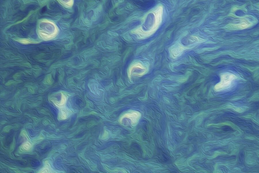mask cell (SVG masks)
I'll list each match as a JSON object with an SVG mask.
<instances>
[{"label":"cell","mask_w":259,"mask_h":173,"mask_svg":"<svg viewBox=\"0 0 259 173\" xmlns=\"http://www.w3.org/2000/svg\"><path fill=\"white\" fill-rule=\"evenodd\" d=\"M153 18L148 23H145L141 27L135 29L132 32L137 35L140 38L150 36L157 31L161 25L163 18L164 7L159 5L153 11Z\"/></svg>","instance_id":"1"},{"label":"cell","mask_w":259,"mask_h":173,"mask_svg":"<svg viewBox=\"0 0 259 173\" xmlns=\"http://www.w3.org/2000/svg\"><path fill=\"white\" fill-rule=\"evenodd\" d=\"M39 35L44 40L51 39L57 34V28L54 23L47 20H44L41 23Z\"/></svg>","instance_id":"2"},{"label":"cell","mask_w":259,"mask_h":173,"mask_svg":"<svg viewBox=\"0 0 259 173\" xmlns=\"http://www.w3.org/2000/svg\"><path fill=\"white\" fill-rule=\"evenodd\" d=\"M237 78L236 75L230 73H224L221 76V81L215 86L216 91L226 90L230 86L234 80Z\"/></svg>","instance_id":"3"},{"label":"cell","mask_w":259,"mask_h":173,"mask_svg":"<svg viewBox=\"0 0 259 173\" xmlns=\"http://www.w3.org/2000/svg\"><path fill=\"white\" fill-rule=\"evenodd\" d=\"M147 72V68L141 63H137L132 65L128 71V75L130 78L132 76H141Z\"/></svg>","instance_id":"4"},{"label":"cell","mask_w":259,"mask_h":173,"mask_svg":"<svg viewBox=\"0 0 259 173\" xmlns=\"http://www.w3.org/2000/svg\"><path fill=\"white\" fill-rule=\"evenodd\" d=\"M253 25V23L248 19H244L240 23L237 24H230L226 26V29L231 30H244L249 27H251Z\"/></svg>","instance_id":"5"},{"label":"cell","mask_w":259,"mask_h":173,"mask_svg":"<svg viewBox=\"0 0 259 173\" xmlns=\"http://www.w3.org/2000/svg\"><path fill=\"white\" fill-rule=\"evenodd\" d=\"M140 117H141V114L138 111H131L124 114L120 119L119 121L121 122L123 119L126 118L130 120L132 124L135 125L140 119Z\"/></svg>","instance_id":"6"},{"label":"cell","mask_w":259,"mask_h":173,"mask_svg":"<svg viewBox=\"0 0 259 173\" xmlns=\"http://www.w3.org/2000/svg\"><path fill=\"white\" fill-rule=\"evenodd\" d=\"M66 96H65V95H64V94L61 93V101L60 102V103H58V102H54V103L55 104V105H56V106L58 107L59 108L61 109V112H66V110H65L64 108H63V107H64L65 104L66 103Z\"/></svg>","instance_id":"7"},{"label":"cell","mask_w":259,"mask_h":173,"mask_svg":"<svg viewBox=\"0 0 259 173\" xmlns=\"http://www.w3.org/2000/svg\"><path fill=\"white\" fill-rule=\"evenodd\" d=\"M31 147H32V145L29 142H26L21 146V148H22L23 150L25 151H28L29 150H30Z\"/></svg>","instance_id":"8"},{"label":"cell","mask_w":259,"mask_h":173,"mask_svg":"<svg viewBox=\"0 0 259 173\" xmlns=\"http://www.w3.org/2000/svg\"><path fill=\"white\" fill-rule=\"evenodd\" d=\"M17 41H18L19 42H21V43H23V44H29V43H36V42H32V41H31L30 40H28V39H21L17 40Z\"/></svg>","instance_id":"9"}]
</instances>
